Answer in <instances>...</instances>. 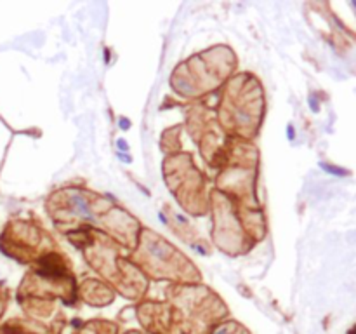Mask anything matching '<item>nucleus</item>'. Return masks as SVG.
Segmentation results:
<instances>
[{
    "label": "nucleus",
    "instance_id": "f257e3e1",
    "mask_svg": "<svg viewBox=\"0 0 356 334\" xmlns=\"http://www.w3.org/2000/svg\"><path fill=\"white\" fill-rule=\"evenodd\" d=\"M216 334H225V333H222V331H218V333H216Z\"/></svg>",
    "mask_w": 356,
    "mask_h": 334
}]
</instances>
